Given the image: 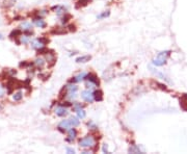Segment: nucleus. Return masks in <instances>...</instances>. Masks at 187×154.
<instances>
[{"label":"nucleus","mask_w":187,"mask_h":154,"mask_svg":"<svg viewBox=\"0 0 187 154\" xmlns=\"http://www.w3.org/2000/svg\"><path fill=\"white\" fill-rule=\"evenodd\" d=\"M21 27H22V29H24V30H31L32 25H31L30 23H28V22H23L22 25H21Z\"/></svg>","instance_id":"a211bd4d"},{"label":"nucleus","mask_w":187,"mask_h":154,"mask_svg":"<svg viewBox=\"0 0 187 154\" xmlns=\"http://www.w3.org/2000/svg\"><path fill=\"white\" fill-rule=\"evenodd\" d=\"M53 10H56V13H57L58 16H60L61 14L66 13V8H63V6H59V5H56V6H54Z\"/></svg>","instance_id":"dca6fc26"},{"label":"nucleus","mask_w":187,"mask_h":154,"mask_svg":"<svg viewBox=\"0 0 187 154\" xmlns=\"http://www.w3.org/2000/svg\"><path fill=\"white\" fill-rule=\"evenodd\" d=\"M109 15H110V12H109V10H106V12H104V13L100 14V15H99L97 18H98V19H103V18L108 17Z\"/></svg>","instance_id":"b1692460"},{"label":"nucleus","mask_w":187,"mask_h":154,"mask_svg":"<svg viewBox=\"0 0 187 154\" xmlns=\"http://www.w3.org/2000/svg\"><path fill=\"white\" fill-rule=\"evenodd\" d=\"M67 152H69V153H75V150L72 149V148H67Z\"/></svg>","instance_id":"c9c22d12"},{"label":"nucleus","mask_w":187,"mask_h":154,"mask_svg":"<svg viewBox=\"0 0 187 154\" xmlns=\"http://www.w3.org/2000/svg\"><path fill=\"white\" fill-rule=\"evenodd\" d=\"M67 88H68L69 92H76L77 90H78V88H77L75 84H70V86H68Z\"/></svg>","instance_id":"a878e982"},{"label":"nucleus","mask_w":187,"mask_h":154,"mask_svg":"<svg viewBox=\"0 0 187 154\" xmlns=\"http://www.w3.org/2000/svg\"><path fill=\"white\" fill-rule=\"evenodd\" d=\"M30 44H31V47H32V48H34V49H40V48H42V47H44V44L41 43L38 39L31 41Z\"/></svg>","instance_id":"9b49d317"},{"label":"nucleus","mask_w":187,"mask_h":154,"mask_svg":"<svg viewBox=\"0 0 187 154\" xmlns=\"http://www.w3.org/2000/svg\"><path fill=\"white\" fill-rule=\"evenodd\" d=\"M170 55V51H162V52L158 53V55L153 59V64H154L155 66H163L164 64H166V61L167 58L169 57Z\"/></svg>","instance_id":"f257e3e1"},{"label":"nucleus","mask_w":187,"mask_h":154,"mask_svg":"<svg viewBox=\"0 0 187 154\" xmlns=\"http://www.w3.org/2000/svg\"><path fill=\"white\" fill-rule=\"evenodd\" d=\"M85 76H86V73L82 72V73H80L79 75H77V76H75V77H73V78L71 79V82H79V81L85 79Z\"/></svg>","instance_id":"9d476101"},{"label":"nucleus","mask_w":187,"mask_h":154,"mask_svg":"<svg viewBox=\"0 0 187 154\" xmlns=\"http://www.w3.org/2000/svg\"><path fill=\"white\" fill-rule=\"evenodd\" d=\"M156 86H158V88H161V90H163V91H168L166 88V86H164V84H159V82H156Z\"/></svg>","instance_id":"c756f323"},{"label":"nucleus","mask_w":187,"mask_h":154,"mask_svg":"<svg viewBox=\"0 0 187 154\" xmlns=\"http://www.w3.org/2000/svg\"><path fill=\"white\" fill-rule=\"evenodd\" d=\"M94 99L96 101H102L103 100V92L101 90H97L94 92Z\"/></svg>","instance_id":"1a4fd4ad"},{"label":"nucleus","mask_w":187,"mask_h":154,"mask_svg":"<svg viewBox=\"0 0 187 154\" xmlns=\"http://www.w3.org/2000/svg\"><path fill=\"white\" fill-rule=\"evenodd\" d=\"M71 127V123H70V120H63L60 124H59V126H58V130L61 132H65L67 129H69Z\"/></svg>","instance_id":"39448f33"},{"label":"nucleus","mask_w":187,"mask_h":154,"mask_svg":"<svg viewBox=\"0 0 187 154\" xmlns=\"http://www.w3.org/2000/svg\"><path fill=\"white\" fill-rule=\"evenodd\" d=\"M38 40H40L41 43L44 44V45H46V44L49 43V40L47 38H38Z\"/></svg>","instance_id":"7c9ffc66"},{"label":"nucleus","mask_w":187,"mask_h":154,"mask_svg":"<svg viewBox=\"0 0 187 154\" xmlns=\"http://www.w3.org/2000/svg\"><path fill=\"white\" fill-rule=\"evenodd\" d=\"M94 145H95V139L91 135H87L83 139H79V146L82 148H91Z\"/></svg>","instance_id":"f03ea898"},{"label":"nucleus","mask_w":187,"mask_h":154,"mask_svg":"<svg viewBox=\"0 0 187 154\" xmlns=\"http://www.w3.org/2000/svg\"><path fill=\"white\" fill-rule=\"evenodd\" d=\"M103 152H105V153H108V150H107V146H106V144L103 145Z\"/></svg>","instance_id":"e433bc0d"},{"label":"nucleus","mask_w":187,"mask_h":154,"mask_svg":"<svg viewBox=\"0 0 187 154\" xmlns=\"http://www.w3.org/2000/svg\"><path fill=\"white\" fill-rule=\"evenodd\" d=\"M0 39H2V35H0Z\"/></svg>","instance_id":"58836bf2"},{"label":"nucleus","mask_w":187,"mask_h":154,"mask_svg":"<svg viewBox=\"0 0 187 154\" xmlns=\"http://www.w3.org/2000/svg\"><path fill=\"white\" fill-rule=\"evenodd\" d=\"M28 41H29V37L28 35H21V42L22 43H27Z\"/></svg>","instance_id":"cd10ccee"},{"label":"nucleus","mask_w":187,"mask_h":154,"mask_svg":"<svg viewBox=\"0 0 187 154\" xmlns=\"http://www.w3.org/2000/svg\"><path fill=\"white\" fill-rule=\"evenodd\" d=\"M69 98L70 99H75L76 98V94L75 92H69Z\"/></svg>","instance_id":"2f4dec72"},{"label":"nucleus","mask_w":187,"mask_h":154,"mask_svg":"<svg viewBox=\"0 0 187 154\" xmlns=\"http://www.w3.org/2000/svg\"><path fill=\"white\" fill-rule=\"evenodd\" d=\"M82 107H83V105H82V104H80V103H75V105L73 106L74 110H76V111L78 110V109H81Z\"/></svg>","instance_id":"c85d7f7f"},{"label":"nucleus","mask_w":187,"mask_h":154,"mask_svg":"<svg viewBox=\"0 0 187 154\" xmlns=\"http://www.w3.org/2000/svg\"><path fill=\"white\" fill-rule=\"evenodd\" d=\"M3 94H4V90H3V88L1 86H0V98L3 96Z\"/></svg>","instance_id":"f704fd0d"},{"label":"nucleus","mask_w":187,"mask_h":154,"mask_svg":"<svg viewBox=\"0 0 187 154\" xmlns=\"http://www.w3.org/2000/svg\"><path fill=\"white\" fill-rule=\"evenodd\" d=\"M69 30H70V31H75L76 30L75 25H69Z\"/></svg>","instance_id":"72a5a7b5"},{"label":"nucleus","mask_w":187,"mask_h":154,"mask_svg":"<svg viewBox=\"0 0 187 154\" xmlns=\"http://www.w3.org/2000/svg\"><path fill=\"white\" fill-rule=\"evenodd\" d=\"M60 105L63 106V107H65V106L68 107V106H72V103H70V102H63V103H61Z\"/></svg>","instance_id":"473e14b6"},{"label":"nucleus","mask_w":187,"mask_h":154,"mask_svg":"<svg viewBox=\"0 0 187 154\" xmlns=\"http://www.w3.org/2000/svg\"><path fill=\"white\" fill-rule=\"evenodd\" d=\"M77 137V130L75 128H72L69 130V137L67 139L68 142H73L75 139V137Z\"/></svg>","instance_id":"6e6552de"},{"label":"nucleus","mask_w":187,"mask_h":154,"mask_svg":"<svg viewBox=\"0 0 187 154\" xmlns=\"http://www.w3.org/2000/svg\"><path fill=\"white\" fill-rule=\"evenodd\" d=\"M22 97H23L22 93H21V92H19V93H17V94H15V95H14L13 99L15 100V101H20L21 99H22Z\"/></svg>","instance_id":"5701e85b"},{"label":"nucleus","mask_w":187,"mask_h":154,"mask_svg":"<svg viewBox=\"0 0 187 154\" xmlns=\"http://www.w3.org/2000/svg\"><path fill=\"white\" fill-rule=\"evenodd\" d=\"M34 23H36V25L38 27L41 28H44L46 26V22L44 20H42L41 18H34Z\"/></svg>","instance_id":"f8f14e48"},{"label":"nucleus","mask_w":187,"mask_h":154,"mask_svg":"<svg viewBox=\"0 0 187 154\" xmlns=\"http://www.w3.org/2000/svg\"><path fill=\"white\" fill-rule=\"evenodd\" d=\"M44 64H45V61H44V59H42V58H38V59H36V61H34V65H36L38 68H42V67L44 66Z\"/></svg>","instance_id":"aec40b11"},{"label":"nucleus","mask_w":187,"mask_h":154,"mask_svg":"<svg viewBox=\"0 0 187 154\" xmlns=\"http://www.w3.org/2000/svg\"><path fill=\"white\" fill-rule=\"evenodd\" d=\"M85 79L87 81H89V82H91V84H94L95 86H99V84H100V81H99L98 77L96 76V74H94V73L86 74Z\"/></svg>","instance_id":"20e7f679"},{"label":"nucleus","mask_w":187,"mask_h":154,"mask_svg":"<svg viewBox=\"0 0 187 154\" xmlns=\"http://www.w3.org/2000/svg\"><path fill=\"white\" fill-rule=\"evenodd\" d=\"M129 152L130 153H142V151L139 149V147L136 146V145H132V146L129 148Z\"/></svg>","instance_id":"2eb2a0df"},{"label":"nucleus","mask_w":187,"mask_h":154,"mask_svg":"<svg viewBox=\"0 0 187 154\" xmlns=\"http://www.w3.org/2000/svg\"><path fill=\"white\" fill-rule=\"evenodd\" d=\"M89 2H91V0H79L78 4H77V8H79V6H85Z\"/></svg>","instance_id":"4be33fe9"},{"label":"nucleus","mask_w":187,"mask_h":154,"mask_svg":"<svg viewBox=\"0 0 187 154\" xmlns=\"http://www.w3.org/2000/svg\"><path fill=\"white\" fill-rule=\"evenodd\" d=\"M77 115H78V118H80V119H84V118L86 117L85 111H84L82 108L78 109V110H77Z\"/></svg>","instance_id":"412c9836"},{"label":"nucleus","mask_w":187,"mask_h":154,"mask_svg":"<svg viewBox=\"0 0 187 154\" xmlns=\"http://www.w3.org/2000/svg\"><path fill=\"white\" fill-rule=\"evenodd\" d=\"M180 105L183 110L187 111V94H183L180 98Z\"/></svg>","instance_id":"423d86ee"},{"label":"nucleus","mask_w":187,"mask_h":154,"mask_svg":"<svg viewBox=\"0 0 187 154\" xmlns=\"http://www.w3.org/2000/svg\"><path fill=\"white\" fill-rule=\"evenodd\" d=\"M52 33H56V35H63V33H66L67 30L65 28H60V27H55L53 30L51 31Z\"/></svg>","instance_id":"4468645a"},{"label":"nucleus","mask_w":187,"mask_h":154,"mask_svg":"<svg viewBox=\"0 0 187 154\" xmlns=\"http://www.w3.org/2000/svg\"><path fill=\"white\" fill-rule=\"evenodd\" d=\"M91 58V55H83V56H80V57L77 58L76 61H77V63H86V61H89Z\"/></svg>","instance_id":"ddd939ff"},{"label":"nucleus","mask_w":187,"mask_h":154,"mask_svg":"<svg viewBox=\"0 0 187 154\" xmlns=\"http://www.w3.org/2000/svg\"><path fill=\"white\" fill-rule=\"evenodd\" d=\"M38 54H47V53L49 52V49H47L46 47H42V48H40V49H38Z\"/></svg>","instance_id":"393cba45"},{"label":"nucleus","mask_w":187,"mask_h":154,"mask_svg":"<svg viewBox=\"0 0 187 154\" xmlns=\"http://www.w3.org/2000/svg\"><path fill=\"white\" fill-rule=\"evenodd\" d=\"M81 98L83 99L84 101L89 102V103H91V102L95 100L94 99V94L91 93V91H83L81 93Z\"/></svg>","instance_id":"7ed1b4c3"},{"label":"nucleus","mask_w":187,"mask_h":154,"mask_svg":"<svg viewBox=\"0 0 187 154\" xmlns=\"http://www.w3.org/2000/svg\"><path fill=\"white\" fill-rule=\"evenodd\" d=\"M18 35L19 37H21V30L17 29V30H14L13 32L10 33V39H16V38H18Z\"/></svg>","instance_id":"6ab92c4d"},{"label":"nucleus","mask_w":187,"mask_h":154,"mask_svg":"<svg viewBox=\"0 0 187 154\" xmlns=\"http://www.w3.org/2000/svg\"><path fill=\"white\" fill-rule=\"evenodd\" d=\"M70 123H71V126L77 127V126L79 125V120H78V118H76V117H72L71 119H70Z\"/></svg>","instance_id":"f3484780"},{"label":"nucleus","mask_w":187,"mask_h":154,"mask_svg":"<svg viewBox=\"0 0 187 154\" xmlns=\"http://www.w3.org/2000/svg\"><path fill=\"white\" fill-rule=\"evenodd\" d=\"M1 109H2V106H1V105H0V110H1Z\"/></svg>","instance_id":"4c0bfd02"},{"label":"nucleus","mask_w":187,"mask_h":154,"mask_svg":"<svg viewBox=\"0 0 187 154\" xmlns=\"http://www.w3.org/2000/svg\"><path fill=\"white\" fill-rule=\"evenodd\" d=\"M55 114L57 115L58 117H65V116H67V115L69 114V111L67 110L63 106H59V107H57V108L55 109Z\"/></svg>","instance_id":"0eeeda50"},{"label":"nucleus","mask_w":187,"mask_h":154,"mask_svg":"<svg viewBox=\"0 0 187 154\" xmlns=\"http://www.w3.org/2000/svg\"><path fill=\"white\" fill-rule=\"evenodd\" d=\"M71 18H72L71 15H69V14H66V15H65V17L63 18V24H65V23H67L69 20H70V19H71Z\"/></svg>","instance_id":"bb28decb"}]
</instances>
